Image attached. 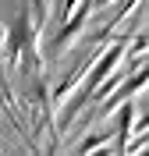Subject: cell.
Instances as JSON below:
<instances>
[{
    "label": "cell",
    "instance_id": "6da1fadb",
    "mask_svg": "<svg viewBox=\"0 0 149 156\" xmlns=\"http://www.w3.org/2000/svg\"><path fill=\"white\" fill-rule=\"evenodd\" d=\"M96 4H107V0H96Z\"/></svg>",
    "mask_w": 149,
    "mask_h": 156
},
{
    "label": "cell",
    "instance_id": "7a4b0ae2",
    "mask_svg": "<svg viewBox=\"0 0 149 156\" xmlns=\"http://www.w3.org/2000/svg\"><path fill=\"white\" fill-rule=\"evenodd\" d=\"M0 39H4V29H0Z\"/></svg>",
    "mask_w": 149,
    "mask_h": 156
}]
</instances>
